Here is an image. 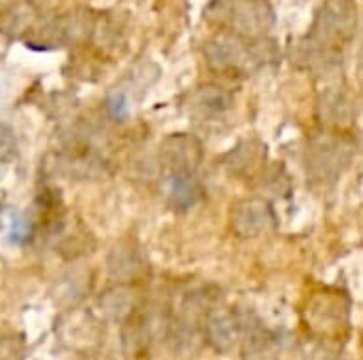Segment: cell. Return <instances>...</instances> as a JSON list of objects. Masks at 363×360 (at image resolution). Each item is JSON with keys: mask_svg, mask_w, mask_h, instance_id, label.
Returning <instances> with one entry per match:
<instances>
[{"mask_svg": "<svg viewBox=\"0 0 363 360\" xmlns=\"http://www.w3.org/2000/svg\"><path fill=\"white\" fill-rule=\"evenodd\" d=\"M262 187H266L268 195L272 197H281L289 191L291 182H289V176L283 168H272V172H268L264 178H262Z\"/></svg>", "mask_w": 363, "mask_h": 360, "instance_id": "7c38bea8", "label": "cell"}, {"mask_svg": "<svg viewBox=\"0 0 363 360\" xmlns=\"http://www.w3.org/2000/svg\"><path fill=\"white\" fill-rule=\"evenodd\" d=\"M232 225L242 238H257L274 227V212L262 197L240 202L232 212Z\"/></svg>", "mask_w": 363, "mask_h": 360, "instance_id": "5b68a950", "label": "cell"}, {"mask_svg": "<svg viewBox=\"0 0 363 360\" xmlns=\"http://www.w3.org/2000/svg\"><path fill=\"white\" fill-rule=\"evenodd\" d=\"M355 155L353 142L334 129H325L311 138L306 149V172L319 185L336 182L351 166Z\"/></svg>", "mask_w": 363, "mask_h": 360, "instance_id": "3957f363", "label": "cell"}, {"mask_svg": "<svg viewBox=\"0 0 363 360\" xmlns=\"http://www.w3.org/2000/svg\"><path fill=\"white\" fill-rule=\"evenodd\" d=\"M108 108L113 110V115H117V110L125 112V100H123V95H113V98H108Z\"/></svg>", "mask_w": 363, "mask_h": 360, "instance_id": "4fadbf2b", "label": "cell"}, {"mask_svg": "<svg viewBox=\"0 0 363 360\" xmlns=\"http://www.w3.org/2000/svg\"><path fill=\"white\" fill-rule=\"evenodd\" d=\"M206 59L213 68L225 72H251L274 68L281 62V49L274 38H245L232 32L211 38L204 47Z\"/></svg>", "mask_w": 363, "mask_h": 360, "instance_id": "6da1fadb", "label": "cell"}, {"mask_svg": "<svg viewBox=\"0 0 363 360\" xmlns=\"http://www.w3.org/2000/svg\"><path fill=\"white\" fill-rule=\"evenodd\" d=\"M279 339L274 333L264 331L262 327L249 333V342L245 344V360H277Z\"/></svg>", "mask_w": 363, "mask_h": 360, "instance_id": "ba28073f", "label": "cell"}, {"mask_svg": "<svg viewBox=\"0 0 363 360\" xmlns=\"http://www.w3.org/2000/svg\"><path fill=\"white\" fill-rule=\"evenodd\" d=\"M238 318L230 314H219L211 320V339L219 350H232L238 339Z\"/></svg>", "mask_w": 363, "mask_h": 360, "instance_id": "9c48e42d", "label": "cell"}, {"mask_svg": "<svg viewBox=\"0 0 363 360\" xmlns=\"http://www.w3.org/2000/svg\"><path fill=\"white\" fill-rule=\"evenodd\" d=\"M266 159V146L257 140H249V142H242L232 155H230V161L234 166V170H238L240 174H253L255 170L262 168Z\"/></svg>", "mask_w": 363, "mask_h": 360, "instance_id": "52a82bcc", "label": "cell"}, {"mask_svg": "<svg viewBox=\"0 0 363 360\" xmlns=\"http://www.w3.org/2000/svg\"><path fill=\"white\" fill-rule=\"evenodd\" d=\"M172 199L179 206H191L198 199V185L189 176H179L172 180Z\"/></svg>", "mask_w": 363, "mask_h": 360, "instance_id": "8fae6325", "label": "cell"}, {"mask_svg": "<svg viewBox=\"0 0 363 360\" xmlns=\"http://www.w3.org/2000/svg\"><path fill=\"white\" fill-rule=\"evenodd\" d=\"M319 119L328 129L338 132L340 127L349 125L355 119V104L347 89L342 87H328L319 95Z\"/></svg>", "mask_w": 363, "mask_h": 360, "instance_id": "8992f818", "label": "cell"}, {"mask_svg": "<svg viewBox=\"0 0 363 360\" xmlns=\"http://www.w3.org/2000/svg\"><path fill=\"white\" fill-rule=\"evenodd\" d=\"M215 13L232 34L245 38L266 36L277 21L270 0H219L215 4Z\"/></svg>", "mask_w": 363, "mask_h": 360, "instance_id": "277c9868", "label": "cell"}, {"mask_svg": "<svg viewBox=\"0 0 363 360\" xmlns=\"http://www.w3.org/2000/svg\"><path fill=\"white\" fill-rule=\"evenodd\" d=\"M359 28V6L355 0H321L308 34L302 38L306 45L340 53L355 38Z\"/></svg>", "mask_w": 363, "mask_h": 360, "instance_id": "7a4b0ae2", "label": "cell"}, {"mask_svg": "<svg viewBox=\"0 0 363 360\" xmlns=\"http://www.w3.org/2000/svg\"><path fill=\"white\" fill-rule=\"evenodd\" d=\"M196 104L206 115H223L232 106V95L225 89H221V87L208 85V87H202L198 91Z\"/></svg>", "mask_w": 363, "mask_h": 360, "instance_id": "30bf717a", "label": "cell"}]
</instances>
